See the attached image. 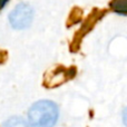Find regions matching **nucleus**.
<instances>
[{"label": "nucleus", "mask_w": 127, "mask_h": 127, "mask_svg": "<svg viewBox=\"0 0 127 127\" xmlns=\"http://www.w3.org/2000/svg\"><path fill=\"white\" fill-rule=\"evenodd\" d=\"M123 122H124V125L127 127V107L124 109V113H123Z\"/></svg>", "instance_id": "0eeeda50"}, {"label": "nucleus", "mask_w": 127, "mask_h": 127, "mask_svg": "<svg viewBox=\"0 0 127 127\" xmlns=\"http://www.w3.org/2000/svg\"><path fill=\"white\" fill-rule=\"evenodd\" d=\"M76 68L75 67H64V66H57L55 69L48 71L45 75L44 86L46 88H55L63 84L67 83L68 80L72 79L76 76Z\"/></svg>", "instance_id": "f03ea898"}, {"label": "nucleus", "mask_w": 127, "mask_h": 127, "mask_svg": "<svg viewBox=\"0 0 127 127\" xmlns=\"http://www.w3.org/2000/svg\"><path fill=\"white\" fill-rule=\"evenodd\" d=\"M2 127H28V125L22 118L13 116L11 118H9L8 121L4 122Z\"/></svg>", "instance_id": "423d86ee"}, {"label": "nucleus", "mask_w": 127, "mask_h": 127, "mask_svg": "<svg viewBox=\"0 0 127 127\" xmlns=\"http://www.w3.org/2000/svg\"><path fill=\"white\" fill-rule=\"evenodd\" d=\"M59 117V110L50 100H39L30 107L28 121L31 127H54Z\"/></svg>", "instance_id": "f257e3e1"}, {"label": "nucleus", "mask_w": 127, "mask_h": 127, "mask_svg": "<svg viewBox=\"0 0 127 127\" xmlns=\"http://www.w3.org/2000/svg\"><path fill=\"white\" fill-rule=\"evenodd\" d=\"M9 0H0V10H2V9L6 7V4L8 3Z\"/></svg>", "instance_id": "6e6552de"}, {"label": "nucleus", "mask_w": 127, "mask_h": 127, "mask_svg": "<svg viewBox=\"0 0 127 127\" xmlns=\"http://www.w3.org/2000/svg\"><path fill=\"white\" fill-rule=\"evenodd\" d=\"M105 13H106L105 10L94 9V11H93V12L90 13L87 18H86V20L84 21L81 28L79 29L76 33H75V37H74V39H72V41H71V45H70V50L74 51V53L78 51V49H79V47H80V44H81V41H83L84 37H85L86 35H88V32H89V31L92 30L95 26H96V24L104 17V16H105Z\"/></svg>", "instance_id": "20e7f679"}, {"label": "nucleus", "mask_w": 127, "mask_h": 127, "mask_svg": "<svg viewBox=\"0 0 127 127\" xmlns=\"http://www.w3.org/2000/svg\"><path fill=\"white\" fill-rule=\"evenodd\" d=\"M33 19V9L26 2L17 4L9 15V22L15 29H25L29 27Z\"/></svg>", "instance_id": "7ed1b4c3"}, {"label": "nucleus", "mask_w": 127, "mask_h": 127, "mask_svg": "<svg viewBox=\"0 0 127 127\" xmlns=\"http://www.w3.org/2000/svg\"><path fill=\"white\" fill-rule=\"evenodd\" d=\"M112 11L122 16H127V0H112L109 3Z\"/></svg>", "instance_id": "39448f33"}]
</instances>
